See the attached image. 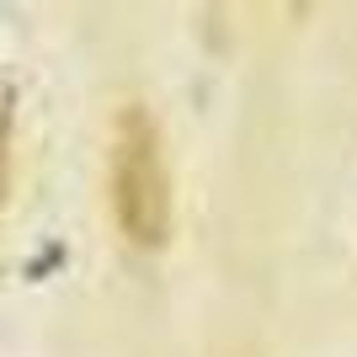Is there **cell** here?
I'll return each mask as SVG.
<instances>
[{"mask_svg": "<svg viewBox=\"0 0 357 357\" xmlns=\"http://www.w3.org/2000/svg\"><path fill=\"white\" fill-rule=\"evenodd\" d=\"M6 139H11V107H0V197H6Z\"/></svg>", "mask_w": 357, "mask_h": 357, "instance_id": "7a4b0ae2", "label": "cell"}, {"mask_svg": "<svg viewBox=\"0 0 357 357\" xmlns=\"http://www.w3.org/2000/svg\"><path fill=\"white\" fill-rule=\"evenodd\" d=\"M112 213L134 245H160L171 229V181H165L160 128L144 107H123L112 134Z\"/></svg>", "mask_w": 357, "mask_h": 357, "instance_id": "6da1fadb", "label": "cell"}]
</instances>
